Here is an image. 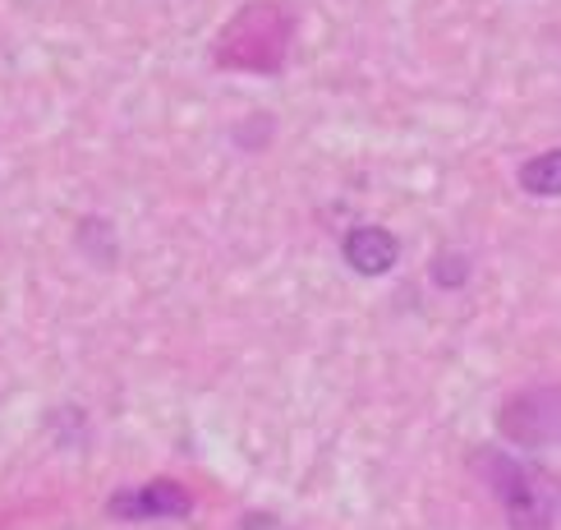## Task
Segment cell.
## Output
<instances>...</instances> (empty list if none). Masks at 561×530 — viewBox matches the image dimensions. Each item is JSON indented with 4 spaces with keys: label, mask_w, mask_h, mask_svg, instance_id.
Listing matches in <instances>:
<instances>
[{
    "label": "cell",
    "mask_w": 561,
    "mask_h": 530,
    "mask_svg": "<svg viewBox=\"0 0 561 530\" xmlns=\"http://www.w3.org/2000/svg\"><path fill=\"white\" fill-rule=\"evenodd\" d=\"M479 471L493 484V494L502 498L506 517L516 530H552L557 521V484L539 466H520L502 452H479Z\"/></svg>",
    "instance_id": "cell-1"
},
{
    "label": "cell",
    "mask_w": 561,
    "mask_h": 530,
    "mask_svg": "<svg viewBox=\"0 0 561 530\" xmlns=\"http://www.w3.org/2000/svg\"><path fill=\"white\" fill-rule=\"evenodd\" d=\"M502 433L516 438L525 448H539L557 438V392L539 387V392H520L516 402L502 410Z\"/></svg>",
    "instance_id": "cell-2"
},
{
    "label": "cell",
    "mask_w": 561,
    "mask_h": 530,
    "mask_svg": "<svg viewBox=\"0 0 561 530\" xmlns=\"http://www.w3.org/2000/svg\"><path fill=\"white\" fill-rule=\"evenodd\" d=\"M396 253H401V245H396V236H391V230H382V226H355L345 236V263L355 268L359 277L391 272Z\"/></svg>",
    "instance_id": "cell-3"
},
{
    "label": "cell",
    "mask_w": 561,
    "mask_h": 530,
    "mask_svg": "<svg viewBox=\"0 0 561 530\" xmlns=\"http://www.w3.org/2000/svg\"><path fill=\"white\" fill-rule=\"evenodd\" d=\"M111 512L115 517H134V521H144V517H184L190 512V494H184L180 484H171V480H152L138 494H121L111 503Z\"/></svg>",
    "instance_id": "cell-4"
},
{
    "label": "cell",
    "mask_w": 561,
    "mask_h": 530,
    "mask_svg": "<svg viewBox=\"0 0 561 530\" xmlns=\"http://www.w3.org/2000/svg\"><path fill=\"white\" fill-rule=\"evenodd\" d=\"M520 184H525V194L552 199V194L561 190V153H543V157L525 161V171H520Z\"/></svg>",
    "instance_id": "cell-5"
},
{
    "label": "cell",
    "mask_w": 561,
    "mask_h": 530,
    "mask_svg": "<svg viewBox=\"0 0 561 530\" xmlns=\"http://www.w3.org/2000/svg\"><path fill=\"white\" fill-rule=\"evenodd\" d=\"M465 272H470V268H465L460 253H437V263H433V282L451 291V286H465Z\"/></svg>",
    "instance_id": "cell-6"
}]
</instances>
